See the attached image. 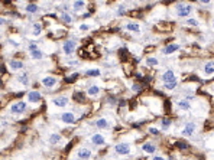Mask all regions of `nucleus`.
<instances>
[{
	"instance_id": "1a4fd4ad",
	"label": "nucleus",
	"mask_w": 214,
	"mask_h": 160,
	"mask_svg": "<svg viewBox=\"0 0 214 160\" xmlns=\"http://www.w3.org/2000/svg\"><path fill=\"white\" fill-rule=\"evenodd\" d=\"M9 68L12 69V71H22L23 68H25V64L22 62V61H19V59H10L9 61Z\"/></svg>"
},
{
	"instance_id": "7ed1b4c3",
	"label": "nucleus",
	"mask_w": 214,
	"mask_h": 160,
	"mask_svg": "<svg viewBox=\"0 0 214 160\" xmlns=\"http://www.w3.org/2000/svg\"><path fill=\"white\" fill-rule=\"evenodd\" d=\"M75 49H77V42L74 39H67L64 43H62V51H64V54L65 55H73L75 52Z\"/></svg>"
},
{
	"instance_id": "aec40b11",
	"label": "nucleus",
	"mask_w": 214,
	"mask_h": 160,
	"mask_svg": "<svg viewBox=\"0 0 214 160\" xmlns=\"http://www.w3.org/2000/svg\"><path fill=\"white\" fill-rule=\"evenodd\" d=\"M96 126L99 128H110V121L107 120L106 117H100L99 120L96 121Z\"/></svg>"
},
{
	"instance_id": "ea45409f",
	"label": "nucleus",
	"mask_w": 214,
	"mask_h": 160,
	"mask_svg": "<svg viewBox=\"0 0 214 160\" xmlns=\"http://www.w3.org/2000/svg\"><path fill=\"white\" fill-rule=\"evenodd\" d=\"M6 127H7V121L3 118V120H1V128H6Z\"/></svg>"
},
{
	"instance_id": "2f4dec72",
	"label": "nucleus",
	"mask_w": 214,
	"mask_h": 160,
	"mask_svg": "<svg viewBox=\"0 0 214 160\" xmlns=\"http://www.w3.org/2000/svg\"><path fill=\"white\" fill-rule=\"evenodd\" d=\"M175 146H177L180 150H188V149H189V146L185 143V141H178V143L175 144Z\"/></svg>"
},
{
	"instance_id": "dca6fc26",
	"label": "nucleus",
	"mask_w": 214,
	"mask_h": 160,
	"mask_svg": "<svg viewBox=\"0 0 214 160\" xmlns=\"http://www.w3.org/2000/svg\"><path fill=\"white\" fill-rule=\"evenodd\" d=\"M203 71H204V74H206L207 77L213 75V74H214V61H208V62L204 65Z\"/></svg>"
},
{
	"instance_id": "7c9ffc66",
	"label": "nucleus",
	"mask_w": 214,
	"mask_h": 160,
	"mask_svg": "<svg viewBox=\"0 0 214 160\" xmlns=\"http://www.w3.org/2000/svg\"><path fill=\"white\" fill-rule=\"evenodd\" d=\"M171 126H172V121L169 120V118H162V120H161V128L168 130Z\"/></svg>"
},
{
	"instance_id": "2eb2a0df",
	"label": "nucleus",
	"mask_w": 214,
	"mask_h": 160,
	"mask_svg": "<svg viewBox=\"0 0 214 160\" xmlns=\"http://www.w3.org/2000/svg\"><path fill=\"white\" fill-rule=\"evenodd\" d=\"M142 150L145 153H148V154H153V153L156 152V146L153 143H150V141H148V143H145L142 146Z\"/></svg>"
},
{
	"instance_id": "412c9836",
	"label": "nucleus",
	"mask_w": 214,
	"mask_h": 160,
	"mask_svg": "<svg viewBox=\"0 0 214 160\" xmlns=\"http://www.w3.org/2000/svg\"><path fill=\"white\" fill-rule=\"evenodd\" d=\"M42 33V25L38 23V22H35V23L32 25V36H41Z\"/></svg>"
},
{
	"instance_id": "9d476101",
	"label": "nucleus",
	"mask_w": 214,
	"mask_h": 160,
	"mask_svg": "<svg viewBox=\"0 0 214 160\" xmlns=\"http://www.w3.org/2000/svg\"><path fill=\"white\" fill-rule=\"evenodd\" d=\"M41 100H42V95L39 91H31V92L28 94V101L32 103V104H38Z\"/></svg>"
},
{
	"instance_id": "a211bd4d",
	"label": "nucleus",
	"mask_w": 214,
	"mask_h": 160,
	"mask_svg": "<svg viewBox=\"0 0 214 160\" xmlns=\"http://www.w3.org/2000/svg\"><path fill=\"white\" fill-rule=\"evenodd\" d=\"M174 78H177V77H175V72H174V69H166V71L162 74V82H168V81L174 80Z\"/></svg>"
},
{
	"instance_id": "5701e85b",
	"label": "nucleus",
	"mask_w": 214,
	"mask_h": 160,
	"mask_svg": "<svg viewBox=\"0 0 214 160\" xmlns=\"http://www.w3.org/2000/svg\"><path fill=\"white\" fill-rule=\"evenodd\" d=\"M87 94L90 97H97L100 94V87L99 85H90L87 89Z\"/></svg>"
},
{
	"instance_id": "79ce46f5",
	"label": "nucleus",
	"mask_w": 214,
	"mask_h": 160,
	"mask_svg": "<svg viewBox=\"0 0 214 160\" xmlns=\"http://www.w3.org/2000/svg\"><path fill=\"white\" fill-rule=\"evenodd\" d=\"M155 159H156V160H159V159L162 160V159H165V157H164V156H161V154H156V156H155Z\"/></svg>"
},
{
	"instance_id": "f3484780",
	"label": "nucleus",
	"mask_w": 214,
	"mask_h": 160,
	"mask_svg": "<svg viewBox=\"0 0 214 160\" xmlns=\"http://www.w3.org/2000/svg\"><path fill=\"white\" fill-rule=\"evenodd\" d=\"M49 143L54 144V146H58V144L62 143V136L58 134V133H52L49 136Z\"/></svg>"
},
{
	"instance_id": "4468645a",
	"label": "nucleus",
	"mask_w": 214,
	"mask_h": 160,
	"mask_svg": "<svg viewBox=\"0 0 214 160\" xmlns=\"http://www.w3.org/2000/svg\"><path fill=\"white\" fill-rule=\"evenodd\" d=\"M124 29H126V31H129V32L139 33L140 32V25L136 23V22H129V23H126Z\"/></svg>"
},
{
	"instance_id": "423d86ee",
	"label": "nucleus",
	"mask_w": 214,
	"mask_h": 160,
	"mask_svg": "<svg viewBox=\"0 0 214 160\" xmlns=\"http://www.w3.org/2000/svg\"><path fill=\"white\" fill-rule=\"evenodd\" d=\"M114 152L117 154H120V156H127V154H130L132 149L127 143H119L114 146Z\"/></svg>"
},
{
	"instance_id": "473e14b6",
	"label": "nucleus",
	"mask_w": 214,
	"mask_h": 160,
	"mask_svg": "<svg viewBox=\"0 0 214 160\" xmlns=\"http://www.w3.org/2000/svg\"><path fill=\"white\" fill-rule=\"evenodd\" d=\"M185 23L188 25V26H194V28H197L198 25H200L197 19H187V22H185Z\"/></svg>"
},
{
	"instance_id": "a878e982",
	"label": "nucleus",
	"mask_w": 214,
	"mask_h": 160,
	"mask_svg": "<svg viewBox=\"0 0 214 160\" xmlns=\"http://www.w3.org/2000/svg\"><path fill=\"white\" fill-rule=\"evenodd\" d=\"M145 64L148 65V66H156V65L159 64V61H158V58H155V56H148L146 61H145Z\"/></svg>"
},
{
	"instance_id": "6ab92c4d",
	"label": "nucleus",
	"mask_w": 214,
	"mask_h": 160,
	"mask_svg": "<svg viewBox=\"0 0 214 160\" xmlns=\"http://www.w3.org/2000/svg\"><path fill=\"white\" fill-rule=\"evenodd\" d=\"M191 103H189L188 100H180L178 101V108L180 110H182V111H189L191 110Z\"/></svg>"
},
{
	"instance_id": "bb28decb",
	"label": "nucleus",
	"mask_w": 214,
	"mask_h": 160,
	"mask_svg": "<svg viewBox=\"0 0 214 160\" xmlns=\"http://www.w3.org/2000/svg\"><path fill=\"white\" fill-rule=\"evenodd\" d=\"M31 56H32V59H36V61H39L43 58V52L39 51V49H35V51H31Z\"/></svg>"
},
{
	"instance_id": "20e7f679",
	"label": "nucleus",
	"mask_w": 214,
	"mask_h": 160,
	"mask_svg": "<svg viewBox=\"0 0 214 160\" xmlns=\"http://www.w3.org/2000/svg\"><path fill=\"white\" fill-rule=\"evenodd\" d=\"M195 131H197V124L195 123H187L181 130V134L182 137H191L195 134Z\"/></svg>"
},
{
	"instance_id": "4be33fe9",
	"label": "nucleus",
	"mask_w": 214,
	"mask_h": 160,
	"mask_svg": "<svg viewBox=\"0 0 214 160\" xmlns=\"http://www.w3.org/2000/svg\"><path fill=\"white\" fill-rule=\"evenodd\" d=\"M177 85H178V80H177V78H174V80L168 81V82H164L165 89H168V91H172V89H175V88H177Z\"/></svg>"
},
{
	"instance_id": "c85d7f7f",
	"label": "nucleus",
	"mask_w": 214,
	"mask_h": 160,
	"mask_svg": "<svg viewBox=\"0 0 214 160\" xmlns=\"http://www.w3.org/2000/svg\"><path fill=\"white\" fill-rule=\"evenodd\" d=\"M61 19L64 23H73V16L68 13V12H62L61 13Z\"/></svg>"
},
{
	"instance_id": "39448f33",
	"label": "nucleus",
	"mask_w": 214,
	"mask_h": 160,
	"mask_svg": "<svg viewBox=\"0 0 214 160\" xmlns=\"http://www.w3.org/2000/svg\"><path fill=\"white\" fill-rule=\"evenodd\" d=\"M41 84L45 88H54V87H57L58 78L57 77H52V75H46V77H42Z\"/></svg>"
},
{
	"instance_id": "72a5a7b5",
	"label": "nucleus",
	"mask_w": 214,
	"mask_h": 160,
	"mask_svg": "<svg viewBox=\"0 0 214 160\" xmlns=\"http://www.w3.org/2000/svg\"><path fill=\"white\" fill-rule=\"evenodd\" d=\"M74 98H75V101H84V95H82L81 92H80V91H75L74 92Z\"/></svg>"
},
{
	"instance_id": "a19ab883",
	"label": "nucleus",
	"mask_w": 214,
	"mask_h": 160,
	"mask_svg": "<svg viewBox=\"0 0 214 160\" xmlns=\"http://www.w3.org/2000/svg\"><path fill=\"white\" fill-rule=\"evenodd\" d=\"M124 12H126V9H123V7H120L119 9V12H117V15H120V16H122V15H123Z\"/></svg>"
},
{
	"instance_id": "6e6552de",
	"label": "nucleus",
	"mask_w": 214,
	"mask_h": 160,
	"mask_svg": "<svg viewBox=\"0 0 214 160\" xmlns=\"http://www.w3.org/2000/svg\"><path fill=\"white\" fill-rule=\"evenodd\" d=\"M70 103V100H68V97L65 95H59V97H55V98H52V104L55 105V107H59V108H64L67 107Z\"/></svg>"
},
{
	"instance_id": "9b49d317",
	"label": "nucleus",
	"mask_w": 214,
	"mask_h": 160,
	"mask_svg": "<svg viewBox=\"0 0 214 160\" xmlns=\"http://www.w3.org/2000/svg\"><path fill=\"white\" fill-rule=\"evenodd\" d=\"M59 118H61V121L64 124H74L75 123V115L73 112H62Z\"/></svg>"
},
{
	"instance_id": "393cba45",
	"label": "nucleus",
	"mask_w": 214,
	"mask_h": 160,
	"mask_svg": "<svg viewBox=\"0 0 214 160\" xmlns=\"http://www.w3.org/2000/svg\"><path fill=\"white\" fill-rule=\"evenodd\" d=\"M17 81H19L22 85H25V87H26V85L29 84V75H28L26 72H22V74L17 77Z\"/></svg>"
},
{
	"instance_id": "f03ea898",
	"label": "nucleus",
	"mask_w": 214,
	"mask_h": 160,
	"mask_svg": "<svg viewBox=\"0 0 214 160\" xmlns=\"http://www.w3.org/2000/svg\"><path fill=\"white\" fill-rule=\"evenodd\" d=\"M192 6L191 4H184V3H180L177 6V16L178 17H187L192 13Z\"/></svg>"
},
{
	"instance_id": "c03bdc74",
	"label": "nucleus",
	"mask_w": 214,
	"mask_h": 160,
	"mask_svg": "<svg viewBox=\"0 0 214 160\" xmlns=\"http://www.w3.org/2000/svg\"><path fill=\"white\" fill-rule=\"evenodd\" d=\"M51 1H57V0H51Z\"/></svg>"
},
{
	"instance_id": "c756f323",
	"label": "nucleus",
	"mask_w": 214,
	"mask_h": 160,
	"mask_svg": "<svg viewBox=\"0 0 214 160\" xmlns=\"http://www.w3.org/2000/svg\"><path fill=\"white\" fill-rule=\"evenodd\" d=\"M38 9H39V7H38V6H36L35 3H29V4H28V6L25 7V10L28 12V13L33 15V13H36V12H38Z\"/></svg>"
},
{
	"instance_id": "cd10ccee",
	"label": "nucleus",
	"mask_w": 214,
	"mask_h": 160,
	"mask_svg": "<svg viewBox=\"0 0 214 160\" xmlns=\"http://www.w3.org/2000/svg\"><path fill=\"white\" fill-rule=\"evenodd\" d=\"M85 75H87V77H100V75H101V71L97 69V68H91V69H87V71H85Z\"/></svg>"
},
{
	"instance_id": "b1692460",
	"label": "nucleus",
	"mask_w": 214,
	"mask_h": 160,
	"mask_svg": "<svg viewBox=\"0 0 214 160\" xmlns=\"http://www.w3.org/2000/svg\"><path fill=\"white\" fill-rule=\"evenodd\" d=\"M84 7H85V1H84V0H74L73 9H74L75 12H81Z\"/></svg>"
},
{
	"instance_id": "ddd939ff",
	"label": "nucleus",
	"mask_w": 214,
	"mask_h": 160,
	"mask_svg": "<svg viewBox=\"0 0 214 160\" xmlns=\"http://www.w3.org/2000/svg\"><path fill=\"white\" fill-rule=\"evenodd\" d=\"M177 51H180V45H178V43H171V45H168V46H165V48L162 49V54L171 55V54L177 52Z\"/></svg>"
},
{
	"instance_id": "a18cd8bd",
	"label": "nucleus",
	"mask_w": 214,
	"mask_h": 160,
	"mask_svg": "<svg viewBox=\"0 0 214 160\" xmlns=\"http://www.w3.org/2000/svg\"><path fill=\"white\" fill-rule=\"evenodd\" d=\"M213 28H214V20H213Z\"/></svg>"
},
{
	"instance_id": "4c0bfd02",
	"label": "nucleus",
	"mask_w": 214,
	"mask_h": 160,
	"mask_svg": "<svg viewBox=\"0 0 214 160\" xmlns=\"http://www.w3.org/2000/svg\"><path fill=\"white\" fill-rule=\"evenodd\" d=\"M28 49H29V52H31V51H35V49H38V45H36V43H29Z\"/></svg>"
},
{
	"instance_id": "0eeeda50",
	"label": "nucleus",
	"mask_w": 214,
	"mask_h": 160,
	"mask_svg": "<svg viewBox=\"0 0 214 160\" xmlns=\"http://www.w3.org/2000/svg\"><path fill=\"white\" fill-rule=\"evenodd\" d=\"M90 141L94 144V146H106V143H107L106 137L103 136V134H100V133L93 134V136L90 137Z\"/></svg>"
},
{
	"instance_id": "f257e3e1",
	"label": "nucleus",
	"mask_w": 214,
	"mask_h": 160,
	"mask_svg": "<svg viewBox=\"0 0 214 160\" xmlns=\"http://www.w3.org/2000/svg\"><path fill=\"white\" fill-rule=\"evenodd\" d=\"M26 110H28V104H26L25 101H16V103H13V104L9 107V112H10V114H15V115H20V114H23Z\"/></svg>"
},
{
	"instance_id": "37998d69",
	"label": "nucleus",
	"mask_w": 214,
	"mask_h": 160,
	"mask_svg": "<svg viewBox=\"0 0 214 160\" xmlns=\"http://www.w3.org/2000/svg\"><path fill=\"white\" fill-rule=\"evenodd\" d=\"M200 1H201V3H204V4H208L211 0H200Z\"/></svg>"
},
{
	"instance_id": "f704fd0d",
	"label": "nucleus",
	"mask_w": 214,
	"mask_h": 160,
	"mask_svg": "<svg viewBox=\"0 0 214 160\" xmlns=\"http://www.w3.org/2000/svg\"><path fill=\"white\" fill-rule=\"evenodd\" d=\"M142 89H143V87H142L140 84H133V85H132V91H133V92H136V94H138V92H140Z\"/></svg>"
},
{
	"instance_id": "e433bc0d",
	"label": "nucleus",
	"mask_w": 214,
	"mask_h": 160,
	"mask_svg": "<svg viewBox=\"0 0 214 160\" xmlns=\"http://www.w3.org/2000/svg\"><path fill=\"white\" fill-rule=\"evenodd\" d=\"M78 77V74H74V75H71V77H68L67 78V82H74V80Z\"/></svg>"
},
{
	"instance_id": "58836bf2",
	"label": "nucleus",
	"mask_w": 214,
	"mask_h": 160,
	"mask_svg": "<svg viewBox=\"0 0 214 160\" xmlns=\"http://www.w3.org/2000/svg\"><path fill=\"white\" fill-rule=\"evenodd\" d=\"M87 29H90L88 25H81V26H80V31H87Z\"/></svg>"
},
{
	"instance_id": "f8f14e48",
	"label": "nucleus",
	"mask_w": 214,
	"mask_h": 160,
	"mask_svg": "<svg viewBox=\"0 0 214 160\" xmlns=\"http://www.w3.org/2000/svg\"><path fill=\"white\" fill-rule=\"evenodd\" d=\"M77 157H78V159H90V157H93V153H91L90 149L81 147V149H78V152H77Z\"/></svg>"
},
{
	"instance_id": "c9c22d12",
	"label": "nucleus",
	"mask_w": 214,
	"mask_h": 160,
	"mask_svg": "<svg viewBox=\"0 0 214 160\" xmlns=\"http://www.w3.org/2000/svg\"><path fill=\"white\" fill-rule=\"evenodd\" d=\"M149 133H150V134H153V136H158V134H159V130L155 128V127H149Z\"/></svg>"
}]
</instances>
